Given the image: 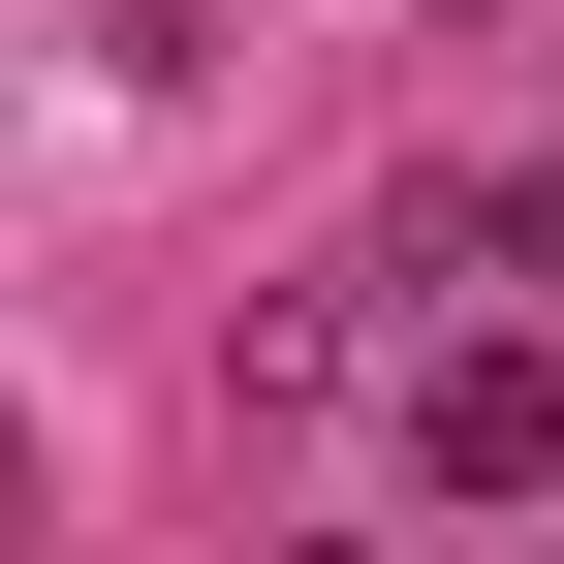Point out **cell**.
<instances>
[{"label": "cell", "mask_w": 564, "mask_h": 564, "mask_svg": "<svg viewBox=\"0 0 564 564\" xmlns=\"http://www.w3.org/2000/svg\"><path fill=\"white\" fill-rule=\"evenodd\" d=\"M408 470H440V502H533L564 470V345H440V377H408Z\"/></svg>", "instance_id": "cell-1"}, {"label": "cell", "mask_w": 564, "mask_h": 564, "mask_svg": "<svg viewBox=\"0 0 564 564\" xmlns=\"http://www.w3.org/2000/svg\"><path fill=\"white\" fill-rule=\"evenodd\" d=\"M377 251H408V282H564V158H502V188H408Z\"/></svg>", "instance_id": "cell-2"}]
</instances>
